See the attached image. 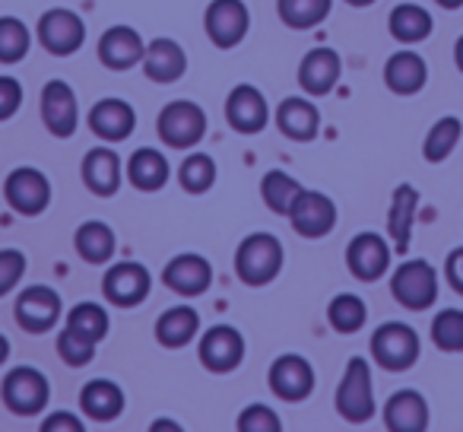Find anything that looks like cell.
<instances>
[{
  "label": "cell",
  "instance_id": "6da1fadb",
  "mask_svg": "<svg viewBox=\"0 0 463 432\" xmlns=\"http://www.w3.org/2000/svg\"><path fill=\"white\" fill-rule=\"evenodd\" d=\"M283 242L273 233H251L239 242L235 248V274L245 286H267L279 277L283 271Z\"/></svg>",
  "mask_w": 463,
  "mask_h": 432
},
{
  "label": "cell",
  "instance_id": "7a4b0ae2",
  "mask_svg": "<svg viewBox=\"0 0 463 432\" xmlns=\"http://www.w3.org/2000/svg\"><path fill=\"white\" fill-rule=\"evenodd\" d=\"M334 407L340 413V419H346L353 426L374 419L378 400H374V385H372V362L365 356H353L346 362V372H343L334 394Z\"/></svg>",
  "mask_w": 463,
  "mask_h": 432
},
{
  "label": "cell",
  "instance_id": "3957f363",
  "mask_svg": "<svg viewBox=\"0 0 463 432\" xmlns=\"http://www.w3.org/2000/svg\"><path fill=\"white\" fill-rule=\"evenodd\" d=\"M368 350H372V360L378 362V369H384V372H406L422 356V341H419V331L412 324L384 322L374 328Z\"/></svg>",
  "mask_w": 463,
  "mask_h": 432
},
{
  "label": "cell",
  "instance_id": "277c9868",
  "mask_svg": "<svg viewBox=\"0 0 463 432\" xmlns=\"http://www.w3.org/2000/svg\"><path fill=\"white\" fill-rule=\"evenodd\" d=\"M0 400L14 417H39L52 400V381L42 369L16 366L0 381Z\"/></svg>",
  "mask_w": 463,
  "mask_h": 432
},
{
  "label": "cell",
  "instance_id": "5b68a950",
  "mask_svg": "<svg viewBox=\"0 0 463 432\" xmlns=\"http://www.w3.org/2000/svg\"><path fill=\"white\" fill-rule=\"evenodd\" d=\"M391 296L406 312H429L438 302V271L425 258L403 261L391 274Z\"/></svg>",
  "mask_w": 463,
  "mask_h": 432
},
{
  "label": "cell",
  "instance_id": "8992f818",
  "mask_svg": "<svg viewBox=\"0 0 463 432\" xmlns=\"http://www.w3.org/2000/svg\"><path fill=\"white\" fill-rule=\"evenodd\" d=\"M156 134L168 149H194L206 137V111L191 99H175L162 105Z\"/></svg>",
  "mask_w": 463,
  "mask_h": 432
},
{
  "label": "cell",
  "instance_id": "52a82bcc",
  "mask_svg": "<svg viewBox=\"0 0 463 432\" xmlns=\"http://www.w3.org/2000/svg\"><path fill=\"white\" fill-rule=\"evenodd\" d=\"M4 200L20 216H42L52 204V181L42 168L16 166L4 178Z\"/></svg>",
  "mask_w": 463,
  "mask_h": 432
},
{
  "label": "cell",
  "instance_id": "ba28073f",
  "mask_svg": "<svg viewBox=\"0 0 463 432\" xmlns=\"http://www.w3.org/2000/svg\"><path fill=\"white\" fill-rule=\"evenodd\" d=\"M14 318L26 334H48V331L58 328V322L64 318V302H61V293L52 286H26V290L16 296Z\"/></svg>",
  "mask_w": 463,
  "mask_h": 432
},
{
  "label": "cell",
  "instance_id": "9c48e42d",
  "mask_svg": "<svg viewBox=\"0 0 463 432\" xmlns=\"http://www.w3.org/2000/svg\"><path fill=\"white\" fill-rule=\"evenodd\" d=\"M35 39L54 58H71L83 48L86 42V23L80 14L64 7H54L48 14L39 16V26H35Z\"/></svg>",
  "mask_w": 463,
  "mask_h": 432
},
{
  "label": "cell",
  "instance_id": "30bf717a",
  "mask_svg": "<svg viewBox=\"0 0 463 432\" xmlns=\"http://www.w3.org/2000/svg\"><path fill=\"white\" fill-rule=\"evenodd\" d=\"M248 347H245V334L232 324H213L200 334L197 343V360L203 362V369L216 375H229L241 366Z\"/></svg>",
  "mask_w": 463,
  "mask_h": 432
},
{
  "label": "cell",
  "instance_id": "8fae6325",
  "mask_svg": "<svg viewBox=\"0 0 463 432\" xmlns=\"http://www.w3.org/2000/svg\"><path fill=\"white\" fill-rule=\"evenodd\" d=\"M203 29L206 39L222 52L239 48L248 39V29H251L248 4L245 0H210V7L203 14Z\"/></svg>",
  "mask_w": 463,
  "mask_h": 432
},
{
  "label": "cell",
  "instance_id": "7c38bea8",
  "mask_svg": "<svg viewBox=\"0 0 463 432\" xmlns=\"http://www.w3.org/2000/svg\"><path fill=\"white\" fill-rule=\"evenodd\" d=\"M149 293H153V277L137 261H118L102 274L105 302L118 305V309H137V305L146 302Z\"/></svg>",
  "mask_w": 463,
  "mask_h": 432
},
{
  "label": "cell",
  "instance_id": "4fadbf2b",
  "mask_svg": "<svg viewBox=\"0 0 463 432\" xmlns=\"http://www.w3.org/2000/svg\"><path fill=\"white\" fill-rule=\"evenodd\" d=\"M289 223H292V229H296V235H302V239H308V242L324 239V235H330L336 226L334 197H327L324 191H308V187H302L298 197L292 200V206H289Z\"/></svg>",
  "mask_w": 463,
  "mask_h": 432
},
{
  "label": "cell",
  "instance_id": "5bb4252c",
  "mask_svg": "<svg viewBox=\"0 0 463 432\" xmlns=\"http://www.w3.org/2000/svg\"><path fill=\"white\" fill-rule=\"evenodd\" d=\"M267 385L286 404H298V400H308L315 391V366L305 360L302 353H283L270 362V372H267Z\"/></svg>",
  "mask_w": 463,
  "mask_h": 432
},
{
  "label": "cell",
  "instance_id": "9a60e30c",
  "mask_svg": "<svg viewBox=\"0 0 463 432\" xmlns=\"http://www.w3.org/2000/svg\"><path fill=\"white\" fill-rule=\"evenodd\" d=\"M39 109H42V124H45L52 137L67 140V137L77 134L80 102H77V92H73L71 83H64V80H48V83L42 86Z\"/></svg>",
  "mask_w": 463,
  "mask_h": 432
},
{
  "label": "cell",
  "instance_id": "2e32d148",
  "mask_svg": "<svg viewBox=\"0 0 463 432\" xmlns=\"http://www.w3.org/2000/svg\"><path fill=\"white\" fill-rule=\"evenodd\" d=\"M391 242L381 233H359L346 245V267L362 283H378L391 271Z\"/></svg>",
  "mask_w": 463,
  "mask_h": 432
},
{
  "label": "cell",
  "instance_id": "e0dca14e",
  "mask_svg": "<svg viewBox=\"0 0 463 432\" xmlns=\"http://www.w3.org/2000/svg\"><path fill=\"white\" fill-rule=\"evenodd\" d=\"M270 118H273L270 102H267L264 92L251 83H239L229 92V99H225V121L241 137L260 134V130L270 124Z\"/></svg>",
  "mask_w": 463,
  "mask_h": 432
},
{
  "label": "cell",
  "instance_id": "ac0fdd59",
  "mask_svg": "<svg viewBox=\"0 0 463 432\" xmlns=\"http://www.w3.org/2000/svg\"><path fill=\"white\" fill-rule=\"evenodd\" d=\"M80 178H83L86 191L96 197H115L124 181V162L118 149L111 143H99V147L86 149L83 162H80Z\"/></svg>",
  "mask_w": 463,
  "mask_h": 432
},
{
  "label": "cell",
  "instance_id": "d6986e66",
  "mask_svg": "<svg viewBox=\"0 0 463 432\" xmlns=\"http://www.w3.org/2000/svg\"><path fill=\"white\" fill-rule=\"evenodd\" d=\"M143 54H146V42L134 26L118 23V26H109L99 35V64L109 67V71H134L137 64H143Z\"/></svg>",
  "mask_w": 463,
  "mask_h": 432
},
{
  "label": "cell",
  "instance_id": "ffe728a7",
  "mask_svg": "<svg viewBox=\"0 0 463 432\" xmlns=\"http://www.w3.org/2000/svg\"><path fill=\"white\" fill-rule=\"evenodd\" d=\"M162 283L172 293H178V296L197 299L213 286V264L197 252L175 254V258L162 267Z\"/></svg>",
  "mask_w": 463,
  "mask_h": 432
},
{
  "label": "cell",
  "instance_id": "44dd1931",
  "mask_svg": "<svg viewBox=\"0 0 463 432\" xmlns=\"http://www.w3.org/2000/svg\"><path fill=\"white\" fill-rule=\"evenodd\" d=\"M343 77V58L327 45L311 48L308 54L298 64V86H302L305 96H327L336 90Z\"/></svg>",
  "mask_w": 463,
  "mask_h": 432
},
{
  "label": "cell",
  "instance_id": "7402d4cb",
  "mask_svg": "<svg viewBox=\"0 0 463 432\" xmlns=\"http://www.w3.org/2000/svg\"><path fill=\"white\" fill-rule=\"evenodd\" d=\"M86 121H90V130L99 137V140L121 143V140H128V137L134 134L137 111H134V105L124 102V99L105 96V99H99V102L92 105L90 115H86Z\"/></svg>",
  "mask_w": 463,
  "mask_h": 432
},
{
  "label": "cell",
  "instance_id": "603a6c76",
  "mask_svg": "<svg viewBox=\"0 0 463 432\" xmlns=\"http://www.w3.org/2000/svg\"><path fill=\"white\" fill-rule=\"evenodd\" d=\"M381 417H384V426L391 432H425L431 413H429V400L416 388H400V391H393L387 398Z\"/></svg>",
  "mask_w": 463,
  "mask_h": 432
},
{
  "label": "cell",
  "instance_id": "cb8c5ba5",
  "mask_svg": "<svg viewBox=\"0 0 463 432\" xmlns=\"http://www.w3.org/2000/svg\"><path fill=\"white\" fill-rule=\"evenodd\" d=\"M277 128L286 140L311 143L321 134V111L308 96H286L277 105Z\"/></svg>",
  "mask_w": 463,
  "mask_h": 432
},
{
  "label": "cell",
  "instance_id": "d4e9b609",
  "mask_svg": "<svg viewBox=\"0 0 463 432\" xmlns=\"http://www.w3.org/2000/svg\"><path fill=\"white\" fill-rule=\"evenodd\" d=\"M384 83L393 96H416L429 83V64L412 48H400L387 58L384 64Z\"/></svg>",
  "mask_w": 463,
  "mask_h": 432
},
{
  "label": "cell",
  "instance_id": "484cf974",
  "mask_svg": "<svg viewBox=\"0 0 463 432\" xmlns=\"http://www.w3.org/2000/svg\"><path fill=\"white\" fill-rule=\"evenodd\" d=\"M416 213H419V191L403 181V185L393 187L391 206H387V239L393 242V252L403 254L410 248Z\"/></svg>",
  "mask_w": 463,
  "mask_h": 432
},
{
  "label": "cell",
  "instance_id": "4316f807",
  "mask_svg": "<svg viewBox=\"0 0 463 432\" xmlns=\"http://www.w3.org/2000/svg\"><path fill=\"white\" fill-rule=\"evenodd\" d=\"M143 73L159 86L178 83L187 71V54L175 39H153L143 54Z\"/></svg>",
  "mask_w": 463,
  "mask_h": 432
},
{
  "label": "cell",
  "instance_id": "83f0119b",
  "mask_svg": "<svg viewBox=\"0 0 463 432\" xmlns=\"http://www.w3.org/2000/svg\"><path fill=\"white\" fill-rule=\"evenodd\" d=\"M124 388L111 379H90L80 388V410L86 419L96 423H111L124 413Z\"/></svg>",
  "mask_w": 463,
  "mask_h": 432
},
{
  "label": "cell",
  "instance_id": "f1b7e54d",
  "mask_svg": "<svg viewBox=\"0 0 463 432\" xmlns=\"http://www.w3.org/2000/svg\"><path fill=\"white\" fill-rule=\"evenodd\" d=\"M172 178V162L162 149L156 147H137L128 159V181L143 194H156Z\"/></svg>",
  "mask_w": 463,
  "mask_h": 432
},
{
  "label": "cell",
  "instance_id": "f546056e",
  "mask_svg": "<svg viewBox=\"0 0 463 432\" xmlns=\"http://www.w3.org/2000/svg\"><path fill=\"white\" fill-rule=\"evenodd\" d=\"M156 341L165 350H181L200 334V312L194 305H172L156 318Z\"/></svg>",
  "mask_w": 463,
  "mask_h": 432
},
{
  "label": "cell",
  "instance_id": "4dcf8cb0",
  "mask_svg": "<svg viewBox=\"0 0 463 432\" xmlns=\"http://www.w3.org/2000/svg\"><path fill=\"white\" fill-rule=\"evenodd\" d=\"M73 248H77V254L86 261V264L102 267V264H109V261L115 258L118 235H115V229H111L109 223L86 220V223H80L77 233H73Z\"/></svg>",
  "mask_w": 463,
  "mask_h": 432
},
{
  "label": "cell",
  "instance_id": "1f68e13d",
  "mask_svg": "<svg viewBox=\"0 0 463 432\" xmlns=\"http://www.w3.org/2000/svg\"><path fill=\"white\" fill-rule=\"evenodd\" d=\"M387 29H391V39H397L400 45H419L431 35L435 20L419 4H397L387 16Z\"/></svg>",
  "mask_w": 463,
  "mask_h": 432
},
{
  "label": "cell",
  "instance_id": "d6a6232c",
  "mask_svg": "<svg viewBox=\"0 0 463 432\" xmlns=\"http://www.w3.org/2000/svg\"><path fill=\"white\" fill-rule=\"evenodd\" d=\"M334 10V0H277V14L283 26L296 29V33H308L317 29Z\"/></svg>",
  "mask_w": 463,
  "mask_h": 432
},
{
  "label": "cell",
  "instance_id": "836d02e7",
  "mask_svg": "<svg viewBox=\"0 0 463 432\" xmlns=\"http://www.w3.org/2000/svg\"><path fill=\"white\" fill-rule=\"evenodd\" d=\"M460 140H463V121L457 115H441L435 124H431L429 134H425V140H422L425 162H431V166L444 162L450 153H454Z\"/></svg>",
  "mask_w": 463,
  "mask_h": 432
},
{
  "label": "cell",
  "instance_id": "e575fe53",
  "mask_svg": "<svg viewBox=\"0 0 463 432\" xmlns=\"http://www.w3.org/2000/svg\"><path fill=\"white\" fill-rule=\"evenodd\" d=\"M327 322L336 334H359L368 322V305L355 293H336L327 305Z\"/></svg>",
  "mask_w": 463,
  "mask_h": 432
},
{
  "label": "cell",
  "instance_id": "d590c367",
  "mask_svg": "<svg viewBox=\"0 0 463 432\" xmlns=\"http://www.w3.org/2000/svg\"><path fill=\"white\" fill-rule=\"evenodd\" d=\"M298 191H302V185L283 168H270L260 178V197H264L267 210L277 213V216H289V206L298 197Z\"/></svg>",
  "mask_w": 463,
  "mask_h": 432
},
{
  "label": "cell",
  "instance_id": "8d00e7d4",
  "mask_svg": "<svg viewBox=\"0 0 463 432\" xmlns=\"http://www.w3.org/2000/svg\"><path fill=\"white\" fill-rule=\"evenodd\" d=\"M178 185L187 194H206L216 185V159L210 153H187L178 166Z\"/></svg>",
  "mask_w": 463,
  "mask_h": 432
},
{
  "label": "cell",
  "instance_id": "74e56055",
  "mask_svg": "<svg viewBox=\"0 0 463 432\" xmlns=\"http://www.w3.org/2000/svg\"><path fill=\"white\" fill-rule=\"evenodd\" d=\"M33 48V33L20 16H0V64H20Z\"/></svg>",
  "mask_w": 463,
  "mask_h": 432
},
{
  "label": "cell",
  "instance_id": "f35d334b",
  "mask_svg": "<svg viewBox=\"0 0 463 432\" xmlns=\"http://www.w3.org/2000/svg\"><path fill=\"white\" fill-rule=\"evenodd\" d=\"M429 334L441 353H463V309H441L431 318Z\"/></svg>",
  "mask_w": 463,
  "mask_h": 432
},
{
  "label": "cell",
  "instance_id": "ab89813d",
  "mask_svg": "<svg viewBox=\"0 0 463 432\" xmlns=\"http://www.w3.org/2000/svg\"><path fill=\"white\" fill-rule=\"evenodd\" d=\"M54 347H58V356L67 362V366L83 369V366H90V362L96 360L99 341H92V337H86L83 331H77V328H71V324H67V328L58 334V341H54Z\"/></svg>",
  "mask_w": 463,
  "mask_h": 432
},
{
  "label": "cell",
  "instance_id": "60d3db41",
  "mask_svg": "<svg viewBox=\"0 0 463 432\" xmlns=\"http://www.w3.org/2000/svg\"><path fill=\"white\" fill-rule=\"evenodd\" d=\"M71 328H77V331H83L86 337H92V341H105V334H109V328H111V322H109V312H105V305H99V302H77L71 312H67V318H64Z\"/></svg>",
  "mask_w": 463,
  "mask_h": 432
},
{
  "label": "cell",
  "instance_id": "b9f144b4",
  "mask_svg": "<svg viewBox=\"0 0 463 432\" xmlns=\"http://www.w3.org/2000/svg\"><path fill=\"white\" fill-rule=\"evenodd\" d=\"M235 426H239V432H279L283 429V419H279V413L273 410V407L248 404L245 410L239 413Z\"/></svg>",
  "mask_w": 463,
  "mask_h": 432
},
{
  "label": "cell",
  "instance_id": "7bdbcfd3",
  "mask_svg": "<svg viewBox=\"0 0 463 432\" xmlns=\"http://www.w3.org/2000/svg\"><path fill=\"white\" fill-rule=\"evenodd\" d=\"M23 274H26V254L20 248H0V299L20 286Z\"/></svg>",
  "mask_w": 463,
  "mask_h": 432
},
{
  "label": "cell",
  "instance_id": "ee69618b",
  "mask_svg": "<svg viewBox=\"0 0 463 432\" xmlns=\"http://www.w3.org/2000/svg\"><path fill=\"white\" fill-rule=\"evenodd\" d=\"M23 109V83L10 73H0V121H10Z\"/></svg>",
  "mask_w": 463,
  "mask_h": 432
},
{
  "label": "cell",
  "instance_id": "f6af8a7d",
  "mask_svg": "<svg viewBox=\"0 0 463 432\" xmlns=\"http://www.w3.org/2000/svg\"><path fill=\"white\" fill-rule=\"evenodd\" d=\"M39 429L42 432H83L86 423L80 417H73L71 410H54V413H48V417L42 419Z\"/></svg>",
  "mask_w": 463,
  "mask_h": 432
},
{
  "label": "cell",
  "instance_id": "bcb514c9",
  "mask_svg": "<svg viewBox=\"0 0 463 432\" xmlns=\"http://www.w3.org/2000/svg\"><path fill=\"white\" fill-rule=\"evenodd\" d=\"M444 280L457 296H463V245L450 248L448 258H444Z\"/></svg>",
  "mask_w": 463,
  "mask_h": 432
},
{
  "label": "cell",
  "instance_id": "7dc6e473",
  "mask_svg": "<svg viewBox=\"0 0 463 432\" xmlns=\"http://www.w3.org/2000/svg\"><path fill=\"white\" fill-rule=\"evenodd\" d=\"M149 429H153V432H159V429H172V432H178V429H181V426H178V423H175V419H156V423H153V426H149Z\"/></svg>",
  "mask_w": 463,
  "mask_h": 432
},
{
  "label": "cell",
  "instance_id": "c3c4849f",
  "mask_svg": "<svg viewBox=\"0 0 463 432\" xmlns=\"http://www.w3.org/2000/svg\"><path fill=\"white\" fill-rule=\"evenodd\" d=\"M454 64H457V71L463 73V35L454 42Z\"/></svg>",
  "mask_w": 463,
  "mask_h": 432
},
{
  "label": "cell",
  "instance_id": "681fc988",
  "mask_svg": "<svg viewBox=\"0 0 463 432\" xmlns=\"http://www.w3.org/2000/svg\"><path fill=\"white\" fill-rule=\"evenodd\" d=\"M438 7L441 10H448V14H454V10H460L463 7V0H435Z\"/></svg>",
  "mask_w": 463,
  "mask_h": 432
},
{
  "label": "cell",
  "instance_id": "f907efd6",
  "mask_svg": "<svg viewBox=\"0 0 463 432\" xmlns=\"http://www.w3.org/2000/svg\"><path fill=\"white\" fill-rule=\"evenodd\" d=\"M7 360H10V341L4 334H0V366H4Z\"/></svg>",
  "mask_w": 463,
  "mask_h": 432
},
{
  "label": "cell",
  "instance_id": "816d5d0a",
  "mask_svg": "<svg viewBox=\"0 0 463 432\" xmlns=\"http://www.w3.org/2000/svg\"><path fill=\"white\" fill-rule=\"evenodd\" d=\"M343 4H349V7H372L378 0H343Z\"/></svg>",
  "mask_w": 463,
  "mask_h": 432
}]
</instances>
